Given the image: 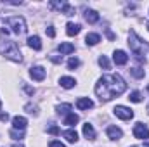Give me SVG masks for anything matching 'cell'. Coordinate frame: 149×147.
<instances>
[{"instance_id":"obj_37","label":"cell","mask_w":149,"mask_h":147,"mask_svg":"<svg viewBox=\"0 0 149 147\" xmlns=\"http://www.w3.org/2000/svg\"><path fill=\"white\" fill-rule=\"evenodd\" d=\"M0 109H2V102H0Z\"/></svg>"},{"instance_id":"obj_1","label":"cell","mask_w":149,"mask_h":147,"mask_svg":"<svg viewBox=\"0 0 149 147\" xmlns=\"http://www.w3.org/2000/svg\"><path fill=\"white\" fill-rule=\"evenodd\" d=\"M127 88V83L120 74H104L95 83V94L102 102H108L114 97L121 95Z\"/></svg>"},{"instance_id":"obj_11","label":"cell","mask_w":149,"mask_h":147,"mask_svg":"<svg viewBox=\"0 0 149 147\" xmlns=\"http://www.w3.org/2000/svg\"><path fill=\"white\" fill-rule=\"evenodd\" d=\"M76 107L81 111H87V109H92L94 107V102L88 99V97H80L78 101H76Z\"/></svg>"},{"instance_id":"obj_16","label":"cell","mask_w":149,"mask_h":147,"mask_svg":"<svg viewBox=\"0 0 149 147\" xmlns=\"http://www.w3.org/2000/svg\"><path fill=\"white\" fill-rule=\"evenodd\" d=\"M80 30H81V26H80V24H76V23H68V24H66V33H68L70 37L78 35V33H80Z\"/></svg>"},{"instance_id":"obj_5","label":"cell","mask_w":149,"mask_h":147,"mask_svg":"<svg viewBox=\"0 0 149 147\" xmlns=\"http://www.w3.org/2000/svg\"><path fill=\"white\" fill-rule=\"evenodd\" d=\"M113 111H114V116L120 118V119H125L127 121V119H132L134 118V111L125 107V106H116Z\"/></svg>"},{"instance_id":"obj_7","label":"cell","mask_w":149,"mask_h":147,"mask_svg":"<svg viewBox=\"0 0 149 147\" xmlns=\"http://www.w3.org/2000/svg\"><path fill=\"white\" fill-rule=\"evenodd\" d=\"M113 61H114V64L123 66V64L128 62V55L125 54V50H114V54H113Z\"/></svg>"},{"instance_id":"obj_24","label":"cell","mask_w":149,"mask_h":147,"mask_svg":"<svg viewBox=\"0 0 149 147\" xmlns=\"http://www.w3.org/2000/svg\"><path fill=\"white\" fill-rule=\"evenodd\" d=\"M128 99H130V102H135V104H137V102H142V94L135 90V92H132V94H130V97H128Z\"/></svg>"},{"instance_id":"obj_38","label":"cell","mask_w":149,"mask_h":147,"mask_svg":"<svg viewBox=\"0 0 149 147\" xmlns=\"http://www.w3.org/2000/svg\"><path fill=\"white\" fill-rule=\"evenodd\" d=\"M148 30H149V23H148Z\"/></svg>"},{"instance_id":"obj_2","label":"cell","mask_w":149,"mask_h":147,"mask_svg":"<svg viewBox=\"0 0 149 147\" xmlns=\"http://www.w3.org/2000/svg\"><path fill=\"white\" fill-rule=\"evenodd\" d=\"M128 47H130V50L135 54V59H137V61L146 62V52L149 50V43L142 42L141 38L137 37L135 31H130V35H128Z\"/></svg>"},{"instance_id":"obj_35","label":"cell","mask_w":149,"mask_h":147,"mask_svg":"<svg viewBox=\"0 0 149 147\" xmlns=\"http://www.w3.org/2000/svg\"><path fill=\"white\" fill-rule=\"evenodd\" d=\"M12 147H23V146H21V144H14Z\"/></svg>"},{"instance_id":"obj_3","label":"cell","mask_w":149,"mask_h":147,"mask_svg":"<svg viewBox=\"0 0 149 147\" xmlns=\"http://www.w3.org/2000/svg\"><path fill=\"white\" fill-rule=\"evenodd\" d=\"M0 54L5 55V57L10 59V61H14V62H21V61H23L21 50H19L17 43L12 42V40H2V42H0Z\"/></svg>"},{"instance_id":"obj_10","label":"cell","mask_w":149,"mask_h":147,"mask_svg":"<svg viewBox=\"0 0 149 147\" xmlns=\"http://www.w3.org/2000/svg\"><path fill=\"white\" fill-rule=\"evenodd\" d=\"M26 125H28L26 118H23V116H14V118H12V126H14V130H21V132H24Z\"/></svg>"},{"instance_id":"obj_28","label":"cell","mask_w":149,"mask_h":147,"mask_svg":"<svg viewBox=\"0 0 149 147\" xmlns=\"http://www.w3.org/2000/svg\"><path fill=\"white\" fill-rule=\"evenodd\" d=\"M49 59H50L54 64H61V62H63V55H59V54H50Z\"/></svg>"},{"instance_id":"obj_20","label":"cell","mask_w":149,"mask_h":147,"mask_svg":"<svg viewBox=\"0 0 149 147\" xmlns=\"http://www.w3.org/2000/svg\"><path fill=\"white\" fill-rule=\"evenodd\" d=\"M78 121H80V118H78L74 112H70V114L66 116V119H64V125H68V126H74Z\"/></svg>"},{"instance_id":"obj_39","label":"cell","mask_w":149,"mask_h":147,"mask_svg":"<svg viewBox=\"0 0 149 147\" xmlns=\"http://www.w3.org/2000/svg\"><path fill=\"white\" fill-rule=\"evenodd\" d=\"M148 92H149V85H148Z\"/></svg>"},{"instance_id":"obj_21","label":"cell","mask_w":149,"mask_h":147,"mask_svg":"<svg viewBox=\"0 0 149 147\" xmlns=\"http://www.w3.org/2000/svg\"><path fill=\"white\" fill-rule=\"evenodd\" d=\"M56 111H57V114H70L71 104H59V106L56 107Z\"/></svg>"},{"instance_id":"obj_30","label":"cell","mask_w":149,"mask_h":147,"mask_svg":"<svg viewBox=\"0 0 149 147\" xmlns=\"http://www.w3.org/2000/svg\"><path fill=\"white\" fill-rule=\"evenodd\" d=\"M26 112H30V114H38V107L37 106H31V104H26Z\"/></svg>"},{"instance_id":"obj_34","label":"cell","mask_w":149,"mask_h":147,"mask_svg":"<svg viewBox=\"0 0 149 147\" xmlns=\"http://www.w3.org/2000/svg\"><path fill=\"white\" fill-rule=\"evenodd\" d=\"M24 90H26V92H28L30 95H33V94H35V90H33V88H30L28 85H24Z\"/></svg>"},{"instance_id":"obj_9","label":"cell","mask_w":149,"mask_h":147,"mask_svg":"<svg viewBox=\"0 0 149 147\" xmlns=\"http://www.w3.org/2000/svg\"><path fill=\"white\" fill-rule=\"evenodd\" d=\"M30 76H31L33 80H37V81H42V80L45 78V69H43L42 66H33V68L30 69Z\"/></svg>"},{"instance_id":"obj_32","label":"cell","mask_w":149,"mask_h":147,"mask_svg":"<svg viewBox=\"0 0 149 147\" xmlns=\"http://www.w3.org/2000/svg\"><path fill=\"white\" fill-rule=\"evenodd\" d=\"M45 33H47V35H49L50 38H54V37H56V31H54V28H52V26L45 28Z\"/></svg>"},{"instance_id":"obj_15","label":"cell","mask_w":149,"mask_h":147,"mask_svg":"<svg viewBox=\"0 0 149 147\" xmlns=\"http://www.w3.org/2000/svg\"><path fill=\"white\" fill-rule=\"evenodd\" d=\"M83 135H85L88 140H94V139H95V130H94V126H92L90 123H85V125H83Z\"/></svg>"},{"instance_id":"obj_18","label":"cell","mask_w":149,"mask_h":147,"mask_svg":"<svg viewBox=\"0 0 149 147\" xmlns=\"http://www.w3.org/2000/svg\"><path fill=\"white\" fill-rule=\"evenodd\" d=\"M99 42H101V37H99L97 33H88V35L85 37V43L90 45V47H92V45H97Z\"/></svg>"},{"instance_id":"obj_26","label":"cell","mask_w":149,"mask_h":147,"mask_svg":"<svg viewBox=\"0 0 149 147\" xmlns=\"http://www.w3.org/2000/svg\"><path fill=\"white\" fill-rule=\"evenodd\" d=\"M99 66L104 68V69H109V68H111V64H109V61H108L106 55H101V57H99Z\"/></svg>"},{"instance_id":"obj_40","label":"cell","mask_w":149,"mask_h":147,"mask_svg":"<svg viewBox=\"0 0 149 147\" xmlns=\"http://www.w3.org/2000/svg\"><path fill=\"white\" fill-rule=\"evenodd\" d=\"M148 112H149V106H148Z\"/></svg>"},{"instance_id":"obj_19","label":"cell","mask_w":149,"mask_h":147,"mask_svg":"<svg viewBox=\"0 0 149 147\" xmlns=\"http://www.w3.org/2000/svg\"><path fill=\"white\" fill-rule=\"evenodd\" d=\"M63 135H64V139H66L70 144H74V142H78V133H76L74 130H66Z\"/></svg>"},{"instance_id":"obj_6","label":"cell","mask_w":149,"mask_h":147,"mask_svg":"<svg viewBox=\"0 0 149 147\" xmlns=\"http://www.w3.org/2000/svg\"><path fill=\"white\" fill-rule=\"evenodd\" d=\"M134 137H135V139H141V140L149 139V128H148V125H144V123H137V125L134 126Z\"/></svg>"},{"instance_id":"obj_23","label":"cell","mask_w":149,"mask_h":147,"mask_svg":"<svg viewBox=\"0 0 149 147\" xmlns=\"http://www.w3.org/2000/svg\"><path fill=\"white\" fill-rule=\"evenodd\" d=\"M130 73H132V76H135V78H144V74H146V71H144L142 68L135 66V68H130Z\"/></svg>"},{"instance_id":"obj_25","label":"cell","mask_w":149,"mask_h":147,"mask_svg":"<svg viewBox=\"0 0 149 147\" xmlns=\"http://www.w3.org/2000/svg\"><path fill=\"white\" fill-rule=\"evenodd\" d=\"M61 12H63V14H66V16H73V14H74V7H71V5H68V3L64 2V5H63Z\"/></svg>"},{"instance_id":"obj_17","label":"cell","mask_w":149,"mask_h":147,"mask_svg":"<svg viewBox=\"0 0 149 147\" xmlns=\"http://www.w3.org/2000/svg\"><path fill=\"white\" fill-rule=\"evenodd\" d=\"M57 50L61 52V55H68V54L74 52V45L73 43H61V45L57 47Z\"/></svg>"},{"instance_id":"obj_31","label":"cell","mask_w":149,"mask_h":147,"mask_svg":"<svg viewBox=\"0 0 149 147\" xmlns=\"http://www.w3.org/2000/svg\"><path fill=\"white\" fill-rule=\"evenodd\" d=\"M50 135H59L61 133V130H59V126H56V125H52V126H49V130H47Z\"/></svg>"},{"instance_id":"obj_33","label":"cell","mask_w":149,"mask_h":147,"mask_svg":"<svg viewBox=\"0 0 149 147\" xmlns=\"http://www.w3.org/2000/svg\"><path fill=\"white\" fill-rule=\"evenodd\" d=\"M49 147H66L64 144H61V142H57V140H52L50 144H49Z\"/></svg>"},{"instance_id":"obj_22","label":"cell","mask_w":149,"mask_h":147,"mask_svg":"<svg viewBox=\"0 0 149 147\" xmlns=\"http://www.w3.org/2000/svg\"><path fill=\"white\" fill-rule=\"evenodd\" d=\"M9 33H10V30H9V24H7V21L0 17V35H5V37H7Z\"/></svg>"},{"instance_id":"obj_27","label":"cell","mask_w":149,"mask_h":147,"mask_svg":"<svg viewBox=\"0 0 149 147\" xmlns=\"http://www.w3.org/2000/svg\"><path fill=\"white\" fill-rule=\"evenodd\" d=\"M78 66H80V59H78V57H71V59L68 61V68H70V69H76Z\"/></svg>"},{"instance_id":"obj_12","label":"cell","mask_w":149,"mask_h":147,"mask_svg":"<svg viewBox=\"0 0 149 147\" xmlns=\"http://www.w3.org/2000/svg\"><path fill=\"white\" fill-rule=\"evenodd\" d=\"M83 16H85V21L90 23V24H95L99 21V14L95 10H92V9H85V14Z\"/></svg>"},{"instance_id":"obj_14","label":"cell","mask_w":149,"mask_h":147,"mask_svg":"<svg viewBox=\"0 0 149 147\" xmlns=\"http://www.w3.org/2000/svg\"><path fill=\"white\" fill-rule=\"evenodd\" d=\"M59 83H61L63 88H73L74 85H76V80L71 78V76H63V78L59 80Z\"/></svg>"},{"instance_id":"obj_13","label":"cell","mask_w":149,"mask_h":147,"mask_svg":"<svg viewBox=\"0 0 149 147\" xmlns=\"http://www.w3.org/2000/svg\"><path fill=\"white\" fill-rule=\"evenodd\" d=\"M28 47L33 49V50H42V42H40V37L33 35V37L28 38Z\"/></svg>"},{"instance_id":"obj_8","label":"cell","mask_w":149,"mask_h":147,"mask_svg":"<svg viewBox=\"0 0 149 147\" xmlns=\"http://www.w3.org/2000/svg\"><path fill=\"white\" fill-rule=\"evenodd\" d=\"M106 133H108V137L111 139V140H120L121 137H123V132H121V128H118V126H108V130H106Z\"/></svg>"},{"instance_id":"obj_36","label":"cell","mask_w":149,"mask_h":147,"mask_svg":"<svg viewBox=\"0 0 149 147\" xmlns=\"http://www.w3.org/2000/svg\"><path fill=\"white\" fill-rule=\"evenodd\" d=\"M144 147H149V144H144Z\"/></svg>"},{"instance_id":"obj_4","label":"cell","mask_w":149,"mask_h":147,"mask_svg":"<svg viewBox=\"0 0 149 147\" xmlns=\"http://www.w3.org/2000/svg\"><path fill=\"white\" fill-rule=\"evenodd\" d=\"M7 24H9V30L10 31H14L16 35H23V33H26V21H24V17H21V16H12V17H9L7 19Z\"/></svg>"},{"instance_id":"obj_29","label":"cell","mask_w":149,"mask_h":147,"mask_svg":"<svg viewBox=\"0 0 149 147\" xmlns=\"http://www.w3.org/2000/svg\"><path fill=\"white\" fill-rule=\"evenodd\" d=\"M10 137L16 139V140H21V139L24 137V132H21V130H12V132H10Z\"/></svg>"}]
</instances>
